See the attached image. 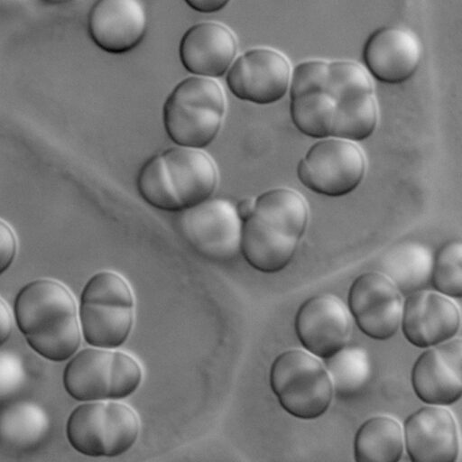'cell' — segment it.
<instances>
[{"label":"cell","instance_id":"cell-27","mask_svg":"<svg viewBox=\"0 0 462 462\" xmlns=\"http://www.w3.org/2000/svg\"><path fill=\"white\" fill-rule=\"evenodd\" d=\"M26 376L22 357L14 351L0 349V402L16 395L25 384Z\"/></svg>","mask_w":462,"mask_h":462},{"label":"cell","instance_id":"cell-11","mask_svg":"<svg viewBox=\"0 0 462 462\" xmlns=\"http://www.w3.org/2000/svg\"><path fill=\"white\" fill-rule=\"evenodd\" d=\"M291 65L285 54L269 47L245 51L233 61L226 83L236 98L255 105H271L288 92Z\"/></svg>","mask_w":462,"mask_h":462},{"label":"cell","instance_id":"cell-7","mask_svg":"<svg viewBox=\"0 0 462 462\" xmlns=\"http://www.w3.org/2000/svg\"><path fill=\"white\" fill-rule=\"evenodd\" d=\"M141 430L136 412L114 401L83 402L69 414L66 436L79 453L91 457H115L126 453Z\"/></svg>","mask_w":462,"mask_h":462},{"label":"cell","instance_id":"cell-18","mask_svg":"<svg viewBox=\"0 0 462 462\" xmlns=\"http://www.w3.org/2000/svg\"><path fill=\"white\" fill-rule=\"evenodd\" d=\"M404 446L413 462H454L459 454V436L453 414L443 406L426 405L407 417Z\"/></svg>","mask_w":462,"mask_h":462},{"label":"cell","instance_id":"cell-1","mask_svg":"<svg viewBox=\"0 0 462 462\" xmlns=\"http://www.w3.org/2000/svg\"><path fill=\"white\" fill-rule=\"evenodd\" d=\"M289 90L291 121L304 135L360 142L376 128L372 76L356 61L303 60L292 70Z\"/></svg>","mask_w":462,"mask_h":462},{"label":"cell","instance_id":"cell-9","mask_svg":"<svg viewBox=\"0 0 462 462\" xmlns=\"http://www.w3.org/2000/svg\"><path fill=\"white\" fill-rule=\"evenodd\" d=\"M365 171V154L356 142L336 137L319 139L296 169L303 186L330 198L353 192L361 184Z\"/></svg>","mask_w":462,"mask_h":462},{"label":"cell","instance_id":"cell-4","mask_svg":"<svg viewBox=\"0 0 462 462\" xmlns=\"http://www.w3.org/2000/svg\"><path fill=\"white\" fill-rule=\"evenodd\" d=\"M226 112L220 84L211 78L190 76L180 81L162 106V125L178 146L204 149L217 136Z\"/></svg>","mask_w":462,"mask_h":462},{"label":"cell","instance_id":"cell-20","mask_svg":"<svg viewBox=\"0 0 462 462\" xmlns=\"http://www.w3.org/2000/svg\"><path fill=\"white\" fill-rule=\"evenodd\" d=\"M237 48L236 35L227 26L217 22H201L190 26L182 35L179 58L188 72L216 79L227 72Z\"/></svg>","mask_w":462,"mask_h":462},{"label":"cell","instance_id":"cell-6","mask_svg":"<svg viewBox=\"0 0 462 462\" xmlns=\"http://www.w3.org/2000/svg\"><path fill=\"white\" fill-rule=\"evenodd\" d=\"M142 378V367L132 356L93 346L69 359L62 382L68 394L83 402L126 398L138 389Z\"/></svg>","mask_w":462,"mask_h":462},{"label":"cell","instance_id":"cell-5","mask_svg":"<svg viewBox=\"0 0 462 462\" xmlns=\"http://www.w3.org/2000/svg\"><path fill=\"white\" fill-rule=\"evenodd\" d=\"M78 316L88 345L107 349L121 346L134 325V298L130 285L115 272L95 273L83 287Z\"/></svg>","mask_w":462,"mask_h":462},{"label":"cell","instance_id":"cell-3","mask_svg":"<svg viewBox=\"0 0 462 462\" xmlns=\"http://www.w3.org/2000/svg\"><path fill=\"white\" fill-rule=\"evenodd\" d=\"M217 184V168L208 154L178 145L148 158L136 177L140 198L156 209L171 213L210 199Z\"/></svg>","mask_w":462,"mask_h":462},{"label":"cell","instance_id":"cell-21","mask_svg":"<svg viewBox=\"0 0 462 462\" xmlns=\"http://www.w3.org/2000/svg\"><path fill=\"white\" fill-rule=\"evenodd\" d=\"M433 256L418 242L401 243L380 259L378 272L388 277L402 295L423 290L430 281Z\"/></svg>","mask_w":462,"mask_h":462},{"label":"cell","instance_id":"cell-19","mask_svg":"<svg viewBox=\"0 0 462 462\" xmlns=\"http://www.w3.org/2000/svg\"><path fill=\"white\" fill-rule=\"evenodd\" d=\"M147 31V15L140 0H97L88 16L92 42L112 54L131 51Z\"/></svg>","mask_w":462,"mask_h":462},{"label":"cell","instance_id":"cell-32","mask_svg":"<svg viewBox=\"0 0 462 462\" xmlns=\"http://www.w3.org/2000/svg\"><path fill=\"white\" fill-rule=\"evenodd\" d=\"M42 1L50 3V4H63V3L69 2L70 0H42Z\"/></svg>","mask_w":462,"mask_h":462},{"label":"cell","instance_id":"cell-14","mask_svg":"<svg viewBox=\"0 0 462 462\" xmlns=\"http://www.w3.org/2000/svg\"><path fill=\"white\" fill-rule=\"evenodd\" d=\"M294 328L305 350L325 359L346 345L352 321L348 309L339 298L319 294L300 305Z\"/></svg>","mask_w":462,"mask_h":462},{"label":"cell","instance_id":"cell-28","mask_svg":"<svg viewBox=\"0 0 462 462\" xmlns=\"http://www.w3.org/2000/svg\"><path fill=\"white\" fill-rule=\"evenodd\" d=\"M17 247V239L12 227L0 219V275L13 263Z\"/></svg>","mask_w":462,"mask_h":462},{"label":"cell","instance_id":"cell-33","mask_svg":"<svg viewBox=\"0 0 462 462\" xmlns=\"http://www.w3.org/2000/svg\"><path fill=\"white\" fill-rule=\"evenodd\" d=\"M3 1H5V2L7 1V2H9V1H14V0H3Z\"/></svg>","mask_w":462,"mask_h":462},{"label":"cell","instance_id":"cell-2","mask_svg":"<svg viewBox=\"0 0 462 462\" xmlns=\"http://www.w3.org/2000/svg\"><path fill=\"white\" fill-rule=\"evenodd\" d=\"M309 221L303 196L289 188L268 189L254 199L241 222L240 253L254 270L275 273L292 260Z\"/></svg>","mask_w":462,"mask_h":462},{"label":"cell","instance_id":"cell-29","mask_svg":"<svg viewBox=\"0 0 462 462\" xmlns=\"http://www.w3.org/2000/svg\"><path fill=\"white\" fill-rule=\"evenodd\" d=\"M14 319L6 302L0 297V346L4 345L11 336Z\"/></svg>","mask_w":462,"mask_h":462},{"label":"cell","instance_id":"cell-24","mask_svg":"<svg viewBox=\"0 0 462 462\" xmlns=\"http://www.w3.org/2000/svg\"><path fill=\"white\" fill-rule=\"evenodd\" d=\"M333 392L338 398L359 394L368 384L373 366L368 352L359 346H345L324 359Z\"/></svg>","mask_w":462,"mask_h":462},{"label":"cell","instance_id":"cell-13","mask_svg":"<svg viewBox=\"0 0 462 462\" xmlns=\"http://www.w3.org/2000/svg\"><path fill=\"white\" fill-rule=\"evenodd\" d=\"M347 303L359 329L373 339H389L401 326L402 295L380 272L357 276L349 288Z\"/></svg>","mask_w":462,"mask_h":462},{"label":"cell","instance_id":"cell-8","mask_svg":"<svg viewBox=\"0 0 462 462\" xmlns=\"http://www.w3.org/2000/svg\"><path fill=\"white\" fill-rule=\"evenodd\" d=\"M270 386L282 408L301 420H314L330 406L333 386L324 364L302 349H289L273 360Z\"/></svg>","mask_w":462,"mask_h":462},{"label":"cell","instance_id":"cell-15","mask_svg":"<svg viewBox=\"0 0 462 462\" xmlns=\"http://www.w3.org/2000/svg\"><path fill=\"white\" fill-rule=\"evenodd\" d=\"M462 341L451 338L427 347L411 369V385L426 404L448 406L462 394Z\"/></svg>","mask_w":462,"mask_h":462},{"label":"cell","instance_id":"cell-22","mask_svg":"<svg viewBox=\"0 0 462 462\" xmlns=\"http://www.w3.org/2000/svg\"><path fill=\"white\" fill-rule=\"evenodd\" d=\"M51 424L48 412L38 403L15 402L0 411V440L15 450H31L47 438Z\"/></svg>","mask_w":462,"mask_h":462},{"label":"cell","instance_id":"cell-31","mask_svg":"<svg viewBox=\"0 0 462 462\" xmlns=\"http://www.w3.org/2000/svg\"><path fill=\"white\" fill-rule=\"evenodd\" d=\"M254 202V199L244 198L235 205L236 213L241 222L244 221L252 212Z\"/></svg>","mask_w":462,"mask_h":462},{"label":"cell","instance_id":"cell-25","mask_svg":"<svg viewBox=\"0 0 462 462\" xmlns=\"http://www.w3.org/2000/svg\"><path fill=\"white\" fill-rule=\"evenodd\" d=\"M433 289L449 298L462 296V243H445L433 257L430 281Z\"/></svg>","mask_w":462,"mask_h":462},{"label":"cell","instance_id":"cell-10","mask_svg":"<svg viewBox=\"0 0 462 462\" xmlns=\"http://www.w3.org/2000/svg\"><path fill=\"white\" fill-rule=\"evenodd\" d=\"M178 230L200 255L215 262H228L240 253L241 220L235 205L220 198L180 212Z\"/></svg>","mask_w":462,"mask_h":462},{"label":"cell","instance_id":"cell-16","mask_svg":"<svg viewBox=\"0 0 462 462\" xmlns=\"http://www.w3.org/2000/svg\"><path fill=\"white\" fill-rule=\"evenodd\" d=\"M401 326L408 342L427 348L456 336L460 312L449 297L423 289L408 295L402 305Z\"/></svg>","mask_w":462,"mask_h":462},{"label":"cell","instance_id":"cell-12","mask_svg":"<svg viewBox=\"0 0 462 462\" xmlns=\"http://www.w3.org/2000/svg\"><path fill=\"white\" fill-rule=\"evenodd\" d=\"M14 315L24 337L79 323L74 296L63 283L52 279H37L21 288L14 299Z\"/></svg>","mask_w":462,"mask_h":462},{"label":"cell","instance_id":"cell-17","mask_svg":"<svg viewBox=\"0 0 462 462\" xmlns=\"http://www.w3.org/2000/svg\"><path fill=\"white\" fill-rule=\"evenodd\" d=\"M365 69L371 76L387 84L408 80L417 71L421 59V44L411 29L389 25L374 31L363 51Z\"/></svg>","mask_w":462,"mask_h":462},{"label":"cell","instance_id":"cell-23","mask_svg":"<svg viewBox=\"0 0 462 462\" xmlns=\"http://www.w3.org/2000/svg\"><path fill=\"white\" fill-rule=\"evenodd\" d=\"M403 449L402 427L390 416L369 418L355 435L354 455L357 462H397Z\"/></svg>","mask_w":462,"mask_h":462},{"label":"cell","instance_id":"cell-30","mask_svg":"<svg viewBox=\"0 0 462 462\" xmlns=\"http://www.w3.org/2000/svg\"><path fill=\"white\" fill-rule=\"evenodd\" d=\"M230 0H184L196 12L202 14L217 13L226 6Z\"/></svg>","mask_w":462,"mask_h":462},{"label":"cell","instance_id":"cell-26","mask_svg":"<svg viewBox=\"0 0 462 462\" xmlns=\"http://www.w3.org/2000/svg\"><path fill=\"white\" fill-rule=\"evenodd\" d=\"M24 338L29 346L43 358L52 362H63L79 350L82 335L79 323L49 334Z\"/></svg>","mask_w":462,"mask_h":462}]
</instances>
